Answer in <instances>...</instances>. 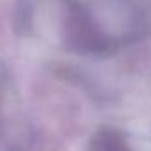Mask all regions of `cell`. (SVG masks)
Instances as JSON below:
<instances>
[{
  "label": "cell",
  "mask_w": 151,
  "mask_h": 151,
  "mask_svg": "<svg viewBox=\"0 0 151 151\" xmlns=\"http://www.w3.org/2000/svg\"><path fill=\"white\" fill-rule=\"evenodd\" d=\"M94 149H123V147H126L124 146V142H123V139L116 133V132H112V130H103V132H100L94 139H93V144H91Z\"/></svg>",
  "instance_id": "6da1fadb"
}]
</instances>
